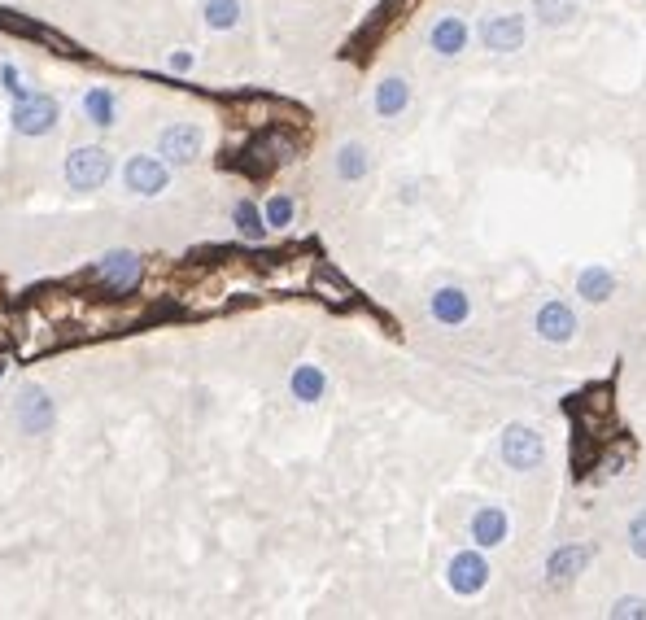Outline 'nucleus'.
Instances as JSON below:
<instances>
[{
    "mask_svg": "<svg viewBox=\"0 0 646 620\" xmlns=\"http://www.w3.org/2000/svg\"><path fill=\"white\" fill-rule=\"evenodd\" d=\"M245 18V5L241 0H201V22L210 31H236Z\"/></svg>",
    "mask_w": 646,
    "mask_h": 620,
    "instance_id": "6ab92c4d",
    "label": "nucleus"
},
{
    "mask_svg": "<svg viewBox=\"0 0 646 620\" xmlns=\"http://www.w3.org/2000/svg\"><path fill=\"white\" fill-rule=\"evenodd\" d=\"M367 171H372V153H367V145H358V140H350V145L337 149V175L345 184H358L367 180Z\"/></svg>",
    "mask_w": 646,
    "mask_h": 620,
    "instance_id": "aec40b11",
    "label": "nucleus"
},
{
    "mask_svg": "<svg viewBox=\"0 0 646 620\" xmlns=\"http://www.w3.org/2000/svg\"><path fill=\"white\" fill-rule=\"evenodd\" d=\"M206 153V127L197 123H171L158 131V158L166 166H193Z\"/></svg>",
    "mask_w": 646,
    "mask_h": 620,
    "instance_id": "39448f33",
    "label": "nucleus"
},
{
    "mask_svg": "<svg viewBox=\"0 0 646 620\" xmlns=\"http://www.w3.org/2000/svg\"><path fill=\"white\" fill-rule=\"evenodd\" d=\"M289 393L302 407H315V402L328 393V376H323V367L315 363H297L293 367V376H289Z\"/></svg>",
    "mask_w": 646,
    "mask_h": 620,
    "instance_id": "dca6fc26",
    "label": "nucleus"
},
{
    "mask_svg": "<svg viewBox=\"0 0 646 620\" xmlns=\"http://www.w3.org/2000/svg\"><path fill=\"white\" fill-rule=\"evenodd\" d=\"M502 459H507V468H516V472L542 468V459H546L542 433L529 428V424H511L507 433H502Z\"/></svg>",
    "mask_w": 646,
    "mask_h": 620,
    "instance_id": "0eeeda50",
    "label": "nucleus"
},
{
    "mask_svg": "<svg viewBox=\"0 0 646 620\" xmlns=\"http://www.w3.org/2000/svg\"><path fill=\"white\" fill-rule=\"evenodd\" d=\"M590 546H559L555 555L546 559V581L550 586H568V581H577L585 564H590Z\"/></svg>",
    "mask_w": 646,
    "mask_h": 620,
    "instance_id": "2eb2a0df",
    "label": "nucleus"
},
{
    "mask_svg": "<svg viewBox=\"0 0 646 620\" xmlns=\"http://www.w3.org/2000/svg\"><path fill=\"white\" fill-rule=\"evenodd\" d=\"M0 88H5L14 101H22V97L31 92V88H27V79H22V70H18L14 62H0Z\"/></svg>",
    "mask_w": 646,
    "mask_h": 620,
    "instance_id": "393cba45",
    "label": "nucleus"
},
{
    "mask_svg": "<svg viewBox=\"0 0 646 620\" xmlns=\"http://www.w3.org/2000/svg\"><path fill=\"white\" fill-rule=\"evenodd\" d=\"M123 188L131 197H162L171 188V166L153 153H131L123 162Z\"/></svg>",
    "mask_w": 646,
    "mask_h": 620,
    "instance_id": "423d86ee",
    "label": "nucleus"
},
{
    "mask_svg": "<svg viewBox=\"0 0 646 620\" xmlns=\"http://www.w3.org/2000/svg\"><path fill=\"white\" fill-rule=\"evenodd\" d=\"M612 616H646V599H620L612 607Z\"/></svg>",
    "mask_w": 646,
    "mask_h": 620,
    "instance_id": "bb28decb",
    "label": "nucleus"
},
{
    "mask_svg": "<svg viewBox=\"0 0 646 620\" xmlns=\"http://www.w3.org/2000/svg\"><path fill=\"white\" fill-rule=\"evenodd\" d=\"M524 35H529V22H524L520 14H489V18H481V44L489 53L524 49Z\"/></svg>",
    "mask_w": 646,
    "mask_h": 620,
    "instance_id": "1a4fd4ad",
    "label": "nucleus"
},
{
    "mask_svg": "<svg viewBox=\"0 0 646 620\" xmlns=\"http://www.w3.org/2000/svg\"><path fill=\"white\" fill-rule=\"evenodd\" d=\"M232 223H236V232H241L245 241H262V236H267V219H262V210L249 197L232 206Z\"/></svg>",
    "mask_w": 646,
    "mask_h": 620,
    "instance_id": "4be33fe9",
    "label": "nucleus"
},
{
    "mask_svg": "<svg viewBox=\"0 0 646 620\" xmlns=\"http://www.w3.org/2000/svg\"><path fill=\"white\" fill-rule=\"evenodd\" d=\"M537 337L555 341V345L577 337V315H572V306L568 302H546L542 310H537Z\"/></svg>",
    "mask_w": 646,
    "mask_h": 620,
    "instance_id": "9b49d317",
    "label": "nucleus"
},
{
    "mask_svg": "<svg viewBox=\"0 0 646 620\" xmlns=\"http://www.w3.org/2000/svg\"><path fill=\"white\" fill-rule=\"evenodd\" d=\"M83 118H88L92 127L110 131L118 123V97L110 88H88V92H83Z\"/></svg>",
    "mask_w": 646,
    "mask_h": 620,
    "instance_id": "a211bd4d",
    "label": "nucleus"
},
{
    "mask_svg": "<svg viewBox=\"0 0 646 620\" xmlns=\"http://www.w3.org/2000/svg\"><path fill=\"white\" fill-rule=\"evenodd\" d=\"M14 424L27 437H44L57 428V402L49 398V389L40 385H22L14 393Z\"/></svg>",
    "mask_w": 646,
    "mask_h": 620,
    "instance_id": "20e7f679",
    "label": "nucleus"
},
{
    "mask_svg": "<svg viewBox=\"0 0 646 620\" xmlns=\"http://www.w3.org/2000/svg\"><path fill=\"white\" fill-rule=\"evenodd\" d=\"M468 40H472V31L459 14L437 18L433 31H428V44H433V53H441V57H459L463 49H468Z\"/></svg>",
    "mask_w": 646,
    "mask_h": 620,
    "instance_id": "4468645a",
    "label": "nucleus"
},
{
    "mask_svg": "<svg viewBox=\"0 0 646 620\" xmlns=\"http://www.w3.org/2000/svg\"><path fill=\"white\" fill-rule=\"evenodd\" d=\"M446 581L454 594H463V599H472V594H481L489 586V559L481 555V546L476 551H459L450 559L446 568Z\"/></svg>",
    "mask_w": 646,
    "mask_h": 620,
    "instance_id": "6e6552de",
    "label": "nucleus"
},
{
    "mask_svg": "<svg viewBox=\"0 0 646 620\" xmlns=\"http://www.w3.org/2000/svg\"><path fill=\"white\" fill-rule=\"evenodd\" d=\"M9 123H14V131L22 140H44V136H53L57 131V123H62V105H57V97H49V92L31 88L22 101H14Z\"/></svg>",
    "mask_w": 646,
    "mask_h": 620,
    "instance_id": "f03ea898",
    "label": "nucleus"
},
{
    "mask_svg": "<svg viewBox=\"0 0 646 620\" xmlns=\"http://www.w3.org/2000/svg\"><path fill=\"white\" fill-rule=\"evenodd\" d=\"M629 546L638 559H646V511H638V516L629 520Z\"/></svg>",
    "mask_w": 646,
    "mask_h": 620,
    "instance_id": "a878e982",
    "label": "nucleus"
},
{
    "mask_svg": "<svg viewBox=\"0 0 646 620\" xmlns=\"http://www.w3.org/2000/svg\"><path fill=\"white\" fill-rule=\"evenodd\" d=\"M289 158H293V140L280 136V131H262L254 145H249V153H245V162H249V171H254V175L271 171V166H280Z\"/></svg>",
    "mask_w": 646,
    "mask_h": 620,
    "instance_id": "9d476101",
    "label": "nucleus"
},
{
    "mask_svg": "<svg viewBox=\"0 0 646 620\" xmlns=\"http://www.w3.org/2000/svg\"><path fill=\"white\" fill-rule=\"evenodd\" d=\"M612 289H616V276L607 267H585L577 276V293L585 297V302H607Z\"/></svg>",
    "mask_w": 646,
    "mask_h": 620,
    "instance_id": "412c9836",
    "label": "nucleus"
},
{
    "mask_svg": "<svg viewBox=\"0 0 646 620\" xmlns=\"http://www.w3.org/2000/svg\"><path fill=\"white\" fill-rule=\"evenodd\" d=\"M372 105H376V114H380V118H398V114L406 110V105H411V83H406L402 75L380 79V83H376Z\"/></svg>",
    "mask_w": 646,
    "mask_h": 620,
    "instance_id": "f3484780",
    "label": "nucleus"
},
{
    "mask_svg": "<svg viewBox=\"0 0 646 620\" xmlns=\"http://www.w3.org/2000/svg\"><path fill=\"white\" fill-rule=\"evenodd\" d=\"M468 533H472V542L481 546V551H489V546H502V542H507L511 520H507V511H502V507H481V511H472Z\"/></svg>",
    "mask_w": 646,
    "mask_h": 620,
    "instance_id": "f8f14e48",
    "label": "nucleus"
},
{
    "mask_svg": "<svg viewBox=\"0 0 646 620\" xmlns=\"http://www.w3.org/2000/svg\"><path fill=\"white\" fill-rule=\"evenodd\" d=\"M533 14L546 27H564V22L577 18V0H533Z\"/></svg>",
    "mask_w": 646,
    "mask_h": 620,
    "instance_id": "b1692460",
    "label": "nucleus"
},
{
    "mask_svg": "<svg viewBox=\"0 0 646 620\" xmlns=\"http://www.w3.org/2000/svg\"><path fill=\"white\" fill-rule=\"evenodd\" d=\"M171 70L188 75V70H193V53H171Z\"/></svg>",
    "mask_w": 646,
    "mask_h": 620,
    "instance_id": "cd10ccee",
    "label": "nucleus"
},
{
    "mask_svg": "<svg viewBox=\"0 0 646 620\" xmlns=\"http://www.w3.org/2000/svg\"><path fill=\"white\" fill-rule=\"evenodd\" d=\"M140 276H145V258L131 254V249H110V254H101L97 262H92V271H88V280L101 284L105 293L136 289Z\"/></svg>",
    "mask_w": 646,
    "mask_h": 620,
    "instance_id": "7ed1b4c3",
    "label": "nucleus"
},
{
    "mask_svg": "<svg viewBox=\"0 0 646 620\" xmlns=\"http://www.w3.org/2000/svg\"><path fill=\"white\" fill-rule=\"evenodd\" d=\"M110 175H114V153L105 145H79L62 162V180L75 193H97V188L110 184Z\"/></svg>",
    "mask_w": 646,
    "mask_h": 620,
    "instance_id": "f257e3e1",
    "label": "nucleus"
},
{
    "mask_svg": "<svg viewBox=\"0 0 646 620\" xmlns=\"http://www.w3.org/2000/svg\"><path fill=\"white\" fill-rule=\"evenodd\" d=\"M262 219H267V232H280V228H289V223L297 219V201L289 193H275L267 206H262Z\"/></svg>",
    "mask_w": 646,
    "mask_h": 620,
    "instance_id": "5701e85b",
    "label": "nucleus"
},
{
    "mask_svg": "<svg viewBox=\"0 0 646 620\" xmlns=\"http://www.w3.org/2000/svg\"><path fill=\"white\" fill-rule=\"evenodd\" d=\"M428 310H433V319L441 328H459V324H468L472 302H468V293H463V289L446 284V289H437L433 297H428Z\"/></svg>",
    "mask_w": 646,
    "mask_h": 620,
    "instance_id": "ddd939ff",
    "label": "nucleus"
}]
</instances>
